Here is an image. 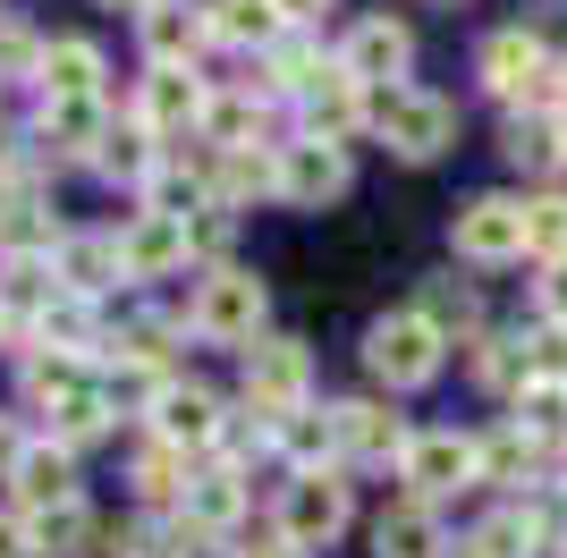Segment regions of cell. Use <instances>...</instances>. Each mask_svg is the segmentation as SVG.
Wrapping results in <instances>:
<instances>
[{"instance_id": "1", "label": "cell", "mask_w": 567, "mask_h": 558, "mask_svg": "<svg viewBox=\"0 0 567 558\" xmlns=\"http://www.w3.org/2000/svg\"><path fill=\"white\" fill-rule=\"evenodd\" d=\"M364 127H373L399 162H441L457 144V102H441V93H424V85H390V93L364 102Z\"/></svg>"}, {"instance_id": "2", "label": "cell", "mask_w": 567, "mask_h": 558, "mask_svg": "<svg viewBox=\"0 0 567 558\" xmlns=\"http://www.w3.org/2000/svg\"><path fill=\"white\" fill-rule=\"evenodd\" d=\"M262 304H271V288H262L246 262H213L204 288H195V304H187V330L204 339V348H255L262 339Z\"/></svg>"}, {"instance_id": "3", "label": "cell", "mask_w": 567, "mask_h": 558, "mask_svg": "<svg viewBox=\"0 0 567 558\" xmlns=\"http://www.w3.org/2000/svg\"><path fill=\"white\" fill-rule=\"evenodd\" d=\"M364 364H373L381 390H424V381H441V364H450V339L406 304V313H381V322L364 330Z\"/></svg>"}, {"instance_id": "4", "label": "cell", "mask_w": 567, "mask_h": 558, "mask_svg": "<svg viewBox=\"0 0 567 558\" xmlns=\"http://www.w3.org/2000/svg\"><path fill=\"white\" fill-rule=\"evenodd\" d=\"M306 390H313V355L297 339H255L246 348V415L280 432L288 415H306Z\"/></svg>"}, {"instance_id": "5", "label": "cell", "mask_w": 567, "mask_h": 558, "mask_svg": "<svg viewBox=\"0 0 567 558\" xmlns=\"http://www.w3.org/2000/svg\"><path fill=\"white\" fill-rule=\"evenodd\" d=\"M483 85H492L499 102L525 118L543 93H559V60L543 51V34H534V25H499L492 43H483Z\"/></svg>"}, {"instance_id": "6", "label": "cell", "mask_w": 567, "mask_h": 558, "mask_svg": "<svg viewBox=\"0 0 567 558\" xmlns=\"http://www.w3.org/2000/svg\"><path fill=\"white\" fill-rule=\"evenodd\" d=\"M348 483L339 474H288V490H280V525L271 534L280 541H297V550H331L339 534H348Z\"/></svg>"}, {"instance_id": "7", "label": "cell", "mask_w": 567, "mask_h": 558, "mask_svg": "<svg viewBox=\"0 0 567 558\" xmlns=\"http://www.w3.org/2000/svg\"><path fill=\"white\" fill-rule=\"evenodd\" d=\"M399 474H406V490H415L424 508H441L450 490L483 483V465H474V441H466V432H415V441H406V457H399Z\"/></svg>"}, {"instance_id": "8", "label": "cell", "mask_w": 567, "mask_h": 558, "mask_svg": "<svg viewBox=\"0 0 567 558\" xmlns=\"http://www.w3.org/2000/svg\"><path fill=\"white\" fill-rule=\"evenodd\" d=\"M348 178H355L348 144H313V136L280 144V204H288V211H322V204H339V195H348Z\"/></svg>"}, {"instance_id": "9", "label": "cell", "mask_w": 567, "mask_h": 558, "mask_svg": "<svg viewBox=\"0 0 567 558\" xmlns=\"http://www.w3.org/2000/svg\"><path fill=\"white\" fill-rule=\"evenodd\" d=\"M339 69H348L364 93H390L406 69H415V34H406L399 18H355L348 43H339Z\"/></svg>"}, {"instance_id": "10", "label": "cell", "mask_w": 567, "mask_h": 558, "mask_svg": "<svg viewBox=\"0 0 567 558\" xmlns=\"http://www.w3.org/2000/svg\"><path fill=\"white\" fill-rule=\"evenodd\" d=\"M457 255L466 262H517L525 255V204L517 195H474L466 211H457Z\"/></svg>"}, {"instance_id": "11", "label": "cell", "mask_w": 567, "mask_h": 558, "mask_svg": "<svg viewBox=\"0 0 567 558\" xmlns=\"http://www.w3.org/2000/svg\"><path fill=\"white\" fill-rule=\"evenodd\" d=\"M331 423H339V457H348V465H399L406 441H415L381 397H339Z\"/></svg>"}, {"instance_id": "12", "label": "cell", "mask_w": 567, "mask_h": 558, "mask_svg": "<svg viewBox=\"0 0 567 558\" xmlns=\"http://www.w3.org/2000/svg\"><path fill=\"white\" fill-rule=\"evenodd\" d=\"M204 102L213 93H204L195 69H153L136 85V127L144 136H187V127H204Z\"/></svg>"}, {"instance_id": "13", "label": "cell", "mask_w": 567, "mask_h": 558, "mask_svg": "<svg viewBox=\"0 0 567 558\" xmlns=\"http://www.w3.org/2000/svg\"><path fill=\"white\" fill-rule=\"evenodd\" d=\"M220 432H229V415H220V397L204 390V381H169L162 406H153V441H169L178 457L187 448H220Z\"/></svg>"}, {"instance_id": "14", "label": "cell", "mask_w": 567, "mask_h": 558, "mask_svg": "<svg viewBox=\"0 0 567 558\" xmlns=\"http://www.w3.org/2000/svg\"><path fill=\"white\" fill-rule=\"evenodd\" d=\"M144 34V60L153 69H195L204 60V43H213V9H187V0H153L136 18Z\"/></svg>"}, {"instance_id": "15", "label": "cell", "mask_w": 567, "mask_h": 558, "mask_svg": "<svg viewBox=\"0 0 567 558\" xmlns=\"http://www.w3.org/2000/svg\"><path fill=\"white\" fill-rule=\"evenodd\" d=\"M187 255H195V237H187V220H169V211H136V220L118 229V271L127 279H169Z\"/></svg>"}, {"instance_id": "16", "label": "cell", "mask_w": 567, "mask_h": 558, "mask_svg": "<svg viewBox=\"0 0 567 558\" xmlns=\"http://www.w3.org/2000/svg\"><path fill=\"white\" fill-rule=\"evenodd\" d=\"M364 102H373V93H364V85H355V76L331 60V76H322V85L297 93V136H313V144H348L355 127H364Z\"/></svg>"}, {"instance_id": "17", "label": "cell", "mask_w": 567, "mask_h": 558, "mask_svg": "<svg viewBox=\"0 0 567 558\" xmlns=\"http://www.w3.org/2000/svg\"><path fill=\"white\" fill-rule=\"evenodd\" d=\"M43 153H60V162H102V144H111V102H43Z\"/></svg>"}, {"instance_id": "18", "label": "cell", "mask_w": 567, "mask_h": 558, "mask_svg": "<svg viewBox=\"0 0 567 558\" xmlns=\"http://www.w3.org/2000/svg\"><path fill=\"white\" fill-rule=\"evenodd\" d=\"M178 516H187L195 541L229 534L237 516H246V474L237 465H204V474H187V499H178Z\"/></svg>"}, {"instance_id": "19", "label": "cell", "mask_w": 567, "mask_h": 558, "mask_svg": "<svg viewBox=\"0 0 567 558\" xmlns=\"http://www.w3.org/2000/svg\"><path fill=\"white\" fill-rule=\"evenodd\" d=\"M9 490H18V516H43L60 508V499H76V457L60 441H25L18 474H9Z\"/></svg>"}, {"instance_id": "20", "label": "cell", "mask_w": 567, "mask_h": 558, "mask_svg": "<svg viewBox=\"0 0 567 558\" xmlns=\"http://www.w3.org/2000/svg\"><path fill=\"white\" fill-rule=\"evenodd\" d=\"M543 550H550V508H534V499L483 516L466 534V558H543Z\"/></svg>"}, {"instance_id": "21", "label": "cell", "mask_w": 567, "mask_h": 558, "mask_svg": "<svg viewBox=\"0 0 567 558\" xmlns=\"http://www.w3.org/2000/svg\"><path fill=\"white\" fill-rule=\"evenodd\" d=\"M34 85H43V102H94L102 93V51L85 43V34H60V43H43Z\"/></svg>"}, {"instance_id": "22", "label": "cell", "mask_w": 567, "mask_h": 558, "mask_svg": "<svg viewBox=\"0 0 567 558\" xmlns=\"http://www.w3.org/2000/svg\"><path fill=\"white\" fill-rule=\"evenodd\" d=\"M51 279H60L69 297L94 304L111 279H127V271H118V237H60V255H51Z\"/></svg>"}, {"instance_id": "23", "label": "cell", "mask_w": 567, "mask_h": 558, "mask_svg": "<svg viewBox=\"0 0 567 558\" xmlns=\"http://www.w3.org/2000/svg\"><path fill=\"white\" fill-rule=\"evenodd\" d=\"M102 397H111V415H153L162 406V390H169V364H144V355H102V381H94Z\"/></svg>"}, {"instance_id": "24", "label": "cell", "mask_w": 567, "mask_h": 558, "mask_svg": "<svg viewBox=\"0 0 567 558\" xmlns=\"http://www.w3.org/2000/svg\"><path fill=\"white\" fill-rule=\"evenodd\" d=\"M271 448L288 457V474H339V423H331V406L322 415H288L280 432H271Z\"/></svg>"}, {"instance_id": "25", "label": "cell", "mask_w": 567, "mask_h": 558, "mask_svg": "<svg viewBox=\"0 0 567 558\" xmlns=\"http://www.w3.org/2000/svg\"><path fill=\"white\" fill-rule=\"evenodd\" d=\"M262 195H280V153H213V204L246 211Z\"/></svg>"}, {"instance_id": "26", "label": "cell", "mask_w": 567, "mask_h": 558, "mask_svg": "<svg viewBox=\"0 0 567 558\" xmlns=\"http://www.w3.org/2000/svg\"><path fill=\"white\" fill-rule=\"evenodd\" d=\"M25 550L34 558H85L94 550V508H85V499H60V508L25 516Z\"/></svg>"}, {"instance_id": "27", "label": "cell", "mask_w": 567, "mask_h": 558, "mask_svg": "<svg viewBox=\"0 0 567 558\" xmlns=\"http://www.w3.org/2000/svg\"><path fill=\"white\" fill-rule=\"evenodd\" d=\"M373 550H381V558H441L450 541H441V516H432L424 499H406V508H381Z\"/></svg>"}, {"instance_id": "28", "label": "cell", "mask_w": 567, "mask_h": 558, "mask_svg": "<svg viewBox=\"0 0 567 558\" xmlns=\"http://www.w3.org/2000/svg\"><path fill=\"white\" fill-rule=\"evenodd\" d=\"M288 25H280V9L271 0H213V43H229V51H271Z\"/></svg>"}, {"instance_id": "29", "label": "cell", "mask_w": 567, "mask_h": 558, "mask_svg": "<svg viewBox=\"0 0 567 558\" xmlns=\"http://www.w3.org/2000/svg\"><path fill=\"white\" fill-rule=\"evenodd\" d=\"M195 136L213 144V153H255V144H262V102H255V93H213Z\"/></svg>"}, {"instance_id": "30", "label": "cell", "mask_w": 567, "mask_h": 558, "mask_svg": "<svg viewBox=\"0 0 567 558\" xmlns=\"http://www.w3.org/2000/svg\"><path fill=\"white\" fill-rule=\"evenodd\" d=\"M322 76H331V60H322V51H313V34H297V25L262 51V85H271V93H313Z\"/></svg>"}, {"instance_id": "31", "label": "cell", "mask_w": 567, "mask_h": 558, "mask_svg": "<svg viewBox=\"0 0 567 558\" xmlns=\"http://www.w3.org/2000/svg\"><path fill=\"white\" fill-rule=\"evenodd\" d=\"M474 465H483V483L525 490V483H534V465H543V441L508 423V432H492V441H474Z\"/></svg>"}, {"instance_id": "32", "label": "cell", "mask_w": 567, "mask_h": 558, "mask_svg": "<svg viewBox=\"0 0 567 558\" xmlns=\"http://www.w3.org/2000/svg\"><path fill=\"white\" fill-rule=\"evenodd\" d=\"M102 178H118V186H136L144 195V178H153V169H162V136H144L136 118H127V127H111V144H102Z\"/></svg>"}, {"instance_id": "33", "label": "cell", "mask_w": 567, "mask_h": 558, "mask_svg": "<svg viewBox=\"0 0 567 558\" xmlns=\"http://www.w3.org/2000/svg\"><path fill=\"white\" fill-rule=\"evenodd\" d=\"M102 432H111V397H102L94 381H85V390H69L60 406H51V441L69 448V457H76L85 441H102Z\"/></svg>"}, {"instance_id": "34", "label": "cell", "mask_w": 567, "mask_h": 558, "mask_svg": "<svg viewBox=\"0 0 567 558\" xmlns=\"http://www.w3.org/2000/svg\"><path fill=\"white\" fill-rule=\"evenodd\" d=\"M94 372H85V355H60V348H25V397L34 406H60L69 390H85Z\"/></svg>"}, {"instance_id": "35", "label": "cell", "mask_w": 567, "mask_h": 558, "mask_svg": "<svg viewBox=\"0 0 567 558\" xmlns=\"http://www.w3.org/2000/svg\"><path fill=\"white\" fill-rule=\"evenodd\" d=\"M136 499H144V508L187 499V457H178L169 441H144V448H136Z\"/></svg>"}, {"instance_id": "36", "label": "cell", "mask_w": 567, "mask_h": 558, "mask_svg": "<svg viewBox=\"0 0 567 558\" xmlns=\"http://www.w3.org/2000/svg\"><path fill=\"white\" fill-rule=\"evenodd\" d=\"M517 432L559 441V432H567V381H525V390H517Z\"/></svg>"}, {"instance_id": "37", "label": "cell", "mask_w": 567, "mask_h": 558, "mask_svg": "<svg viewBox=\"0 0 567 558\" xmlns=\"http://www.w3.org/2000/svg\"><path fill=\"white\" fill-rule=\"evenodd\" d=\"M525 255L567 262V195H534L525 204Z\"/></svg>"}, {"instance_id": "38", "label": "cell", "mask_w": 567, "mask_h": 558, "mask_svg": "<svg viewBox=\"0 0 567 558\" xmlns=\"http://www.w3.org/2000/svg\"><path fill=\"white\" fill-rule=\"evenodd\" d=\"M415 313H424L441 339H450V330H474V288L466 279H424V304H415Z\"/></svg>"}, {"instance_id": "39", "label": "cell", "mask_w": 567, "mask_h": 558, "mask_svg": "<svg viewBox=\"0 0 567 558\" xmlns=\"http://www.w3.org/2000/svg\"><path fill=\"white\" fill-rule=\"evenodd\" d=\"M499 153H508L517 169H559V127H543V118H508Z\"/></svg>"}, {"instance_id": "40", "label": "cell", "mask_w": 567, "mask_h": 558, "mask_svg": "<svg viewBox=\"0 0 567 558\" xmlns=\"http://www.w3.org/2000/svg\"><path fill=\"white\" fill-rule=\"evenodd\" d=\"M474 372L492 381V390H525L534 364H525V339H474Z\"/></svg>"}, {"instance_id": "41", "label": "cell", "mask_w": 567, "mask_h": 558, "mask_svg": "<svg viewBox=\"0 0 567 558\" xmlns=\"http://www.w3.org/2000/svg\"><path fill=\"white\" fill-rule=\"evenodd\" d=\"M34 69H43V43L18 18H0V76H34Z\"/></svg>"}, {"instance_id": "42", "label": "cell", "mask_w": 567, "mask_h": 558, "mask_svg": "<svg viewBox=\"0 0 567 558\" xmlns=\"http://www.w3.org/2000/svg\"><path fill=\"white\" fill-rule=\"evenodd\" d=\"M534 297H543V322H550V330H567V262H543Z\"/></svg>"}, {"instance_id": "43", "label": "cell", "mask_w": 567, "mask_h": 558, "mask_svg": "<svg viewBox=\"0 0 567 558\" xmlns=\"http://www.w3.org/2000/svg\"><path fill=\"white\" fill-rule=\"evenodd\" d=\"M18 457H25V432L9 415H0V483H9V474H18Z\"/></svg>"}, {"instance_id": "44", "label": "cell", "mask_w": 567, "mask_h": 558, "mask_svg": "<svg viewBox=\"0 0 567 558\" xmlns=\"http://www.w3.org/2000/svg\"><path fill=\"white\" fill-rule=\"evenodd\" d=\"M271 9H280V25H297V34H306V25L322 18V9H331V0H271Z\"/></svg>"}, {"instance_id": "45", "label": "cell", "mask_w": 567, "mask_h": 558, "mask_svg": "<svg viewBox=\"0 0 567 558\" xmlns=\"http://www.w3.org/2000/svg\"><path fill=\"white\" fill-rule=\"evenodd\" d=\"M0 558H34L25 550V516H0Z\"/></svg>"}, {"instance_id": "46", "label": "cell", "mask_w": 567, "mask_h": 558, "mask_svg": "<svg viewBox=\"0 0 567 558\" xmlns=\"http://www.w3.org/2000/svg\"><path fill=\"white\" fill-rule=\"evenodd\" d=\"M237 558H306V550H297V541H280V534H262V541H246Z\"/></svg>"}, {"instance_id": "47", "label": "cell", "mask_w": 567, "mask_h": 558, "mask_svg": "<svg viewBox=\"0 0 567 558\" xmlns=\"http://www.w3.org/2000/svg\"><path fill=\"white\" fill-rule=\"evenodd\" d=\"M102 9H136V18H144V9H153V0H102Z\"/></svg>"}, {"instance_id": "48", "label": "cell", "mask_w": 567, "mask_h": 558, "mask_svg": "<svg viewBox=\"0 0 567 558\" xmlns=\"http://www.w3.org/2000/svg\"><path fill=\"white\" fill-rule=\"evenodd\" d=\"M9 204H18V186H9V178H0V211H9Z\"/></svg>"}, {"instance_id": "49", "label": "cell", "mask_w": 567, "mask_h": 558, "mask_svg": "<svg viewBox=\"0 0 567 558\" xmlns=\"http://www.w3.org/2000/svg\"><path fill=\"white\" fill-rule=\"evenodd\" d=\"M559 102H567V51H559Z\"/></svg>"}, {"instance_id": "50", "label": "cell", "mask_w": 567, "mask_h": 558, "mask_svg": "<svg viewBox=\"0 0 567 558\" xmlns=\"http://www.w3.org/2000/svg\"><path fill=\"white\" fill-rule=\"evenodd\" d=\"M559 169H567V118H559Z\"/></svg>"}, {"instance_id": "51", "label": "cell", "mask_w": 567, "mask_h": 558, "mask_svg": "<svg viewBox=\"0 0 567 558\" xmlns=\"http://www.w3.org/2000/svg\"><path fill=\"white\" fill-rule=\"evenodd\" d=\"M559 558H567V541H559Z\"/></svg>"}]
</instances>
